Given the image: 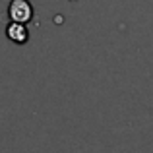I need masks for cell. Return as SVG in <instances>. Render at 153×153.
<instances>
[{
  "label": "cell",
  "instance_id": "2",
  "mask_svg": "<svg viewBox=\"0 0 153 153\" xmlns=\"http://www.w3.org/2000/svg\"><path fill=\"white\" fill-rule=\"evenodd\" d=\"M6 37L16 45H25L29 39V31H27L25 23H18V22H10L6 27Z\"/></svg>",
  "mask_w": 153,
  "mask_h": 153
},
{
  "label": "cell",
  "instance_id": "1",
  "mask_svg": "<svg viewBox=\"0 0 153 153\" xmlns=\"http://www.w3.org/2000/svg\"><path fill=\"white\" fill-rule=\"evenodd\" d=\"M33 16H35L33 4L29 0H12L10 6H8V18H10V22L27 23L33 19Z\"/></svg>",
  "mask_w": 153,
  "mask_h": 153
},
{
  "label": "cell",
  "instance_id": "3",
  "mask_svg": "<svg viewBox=\"0 0 153 153\" xmlns=\"http://www.w3.org/2000/svg\"><path fill=\"white\" fill-rule=\"evenodd\" d=\"M72 2H74V0H72Z\"/></svg>",
  "mask_w": 153,
  "mask_h": 153
}]
</instances>
